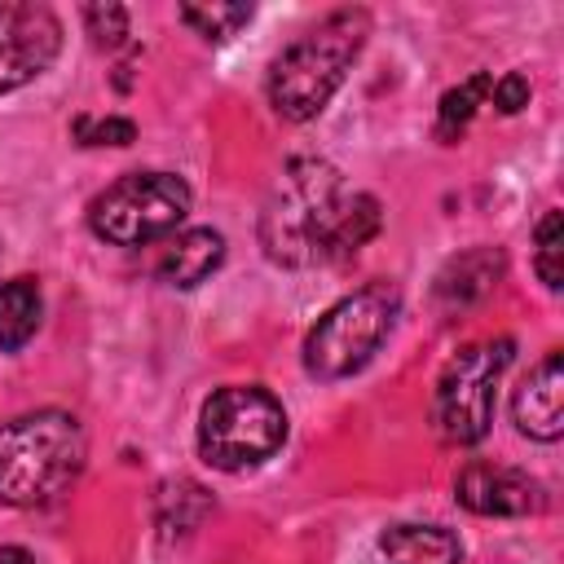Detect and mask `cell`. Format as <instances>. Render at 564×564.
I'll return each mask as SVG.
<instances>
[{"instance_id": "cell-18", "label": "cell", "mask_w": 564, "mask_h": 564, "mask_svg": "<svg viewBox=\"0 0 564 564\" xmlns=\"http://www.w3.org/2000/svg\"><path fill=\"white\" fill-rule=\"evenodd\" d=\"M203 494H207V489L194 485V480L163 485V489H159V529H163V533H189L194 520L185 516V502H194V498H203Z\"/></svg>"}, {"instance_id": "cell-12", "label": "cell", "mask_w": 564, "mask_h": 564, "mask_svg": "<svg viewBox=\"0 0 564 564\" xmlns=\"http://www.w3.org/2000/svg\"><path fill=\"white\" fill-rule=\"evenodd\" d=\"M220 260H225V238L216 229H185L163 247L154 273L167 286H198L220 269Z\"/></svg>"}, {"instance_id": "cell-9", "label": "cell", "mask_w": 564, "mask_h": 564, "mask_svg": "<svg viewBox=\"0 0 564 564\" xmlns=\"http://www.w3.org/2000/svg\"><path fill=\"white\" fill-rule=\"evenodd\" d=\"M454 498L476 516H533L546 507V489L502 463H467L454 480Z\"/></svg>"}, {"instance_id": "cell-19", "label": "cell", "mask_w": 564, "mask_h": 564, "mask_svg": "<svg viewBox=\"0 0 564 564\" xmlns=\"http://www.w3.org/2000/svg\"><path fill=\"white\" fill-rule=\"evenodd\" d=\"M70 132H75L79 145H132L137 141V123L132 119H119V115H106V119L79 115L70 123Z\"/></svg>"}, {"instance_id": "cell-7", "label": "cell", "mask_w": 564, "mask_h": 564, "mask_svg": "<svg viewBox=\"0 0 564 564\" xmlns=\"http://www.w3.org/2000/svg\"><path fill=\"white\" fill-rule=\"evenodd\" d=\"M511 339H489V344H467L449 357V366L436 379V401H432V423L445 441L454 445H476L489 436L494 423V388L502 370L511 366Z\"/></svg>"}, {"instance_id": "cell-13", "label": "cell", "mask_w": 564, "mask_h": 564, "mask_svg": "<svg viewBox=\"0 0 564 564\" xmlns=\"http://www.w3.org/2000/svg\"><path fill=\"white\" fill-rule=\"evenodd\" d=\"M379 564H463V546L441 524H392L379 538Z\"/></svg>"}, {"instance_id": "cell-15", "label": "cell", "mask_w": 564, "mask_h": 564, "mask_svg": "<svg viewBox=\"0 0 564 564\" xmlns=\"http://www.w3.org/2000/svg\"><path fill=\"white\" fill-rule=\"evenodd\" d=\"M489 88H494V75H489V70H476V75H467L458 88H449V93L441 97V106H436V137H441V141H458V137L467 132L476 106L489 97Z\"/></svg>"}, {"instance_id": "cell-2", "label": "cell", "mask_w": 564, "mask_h": 564, "mask_svg": "<svg viewBox=\"0 0 564 564\" xmlns=\"http://www.w3.org/2000/svg\"><path fill=\"white\" fill-rule=\"evenodd\" d=\"M370 35V13L366 9H335L326 13L313 31H304L295 44H286L264 79L269 106L282 119H313L326 110V101L339 93L348 66L357 62V53L366 48Z\"/></svg>"}, {"instance_id": "cell-1", "label": "cell", "mask_w": 564, "mask_h": 564, "mask_svg": "<svg viewBox=\"0 0 564 564\" xmlns=\"http://www.w3.org/2000/svg\"><path fill=\"white\" fill-rule=\"evenodd\" d=\"M379 198L352 194L326 159L295 154L260 207V247L273 264L313 269L352 256L379 234Z\"/></svg>"}, {"instance_id": "cell-3", "label": "cell", "mask_w": 564, "mask_h": 564, "mask_svg": "<svg viewBox=\"0 0 564 564\" xmlns=\"http://www.w3.org/2000/svg\"><path fill=\"white\" fill-rule=\"evenodd\" d=\"M88 436L66 410H35L0 423V502L44 507L75 485Z\"/></svg>"}, {"instance_id": "cell-11", "label": "cell", "mask_w": 564, "mask_h": 564, "mask_svg": "<svg viewBox=\"0 0 564 564\" xmlns=\"http://www.w3.org/2000/svg\"><path fill=\"white\" fill-rule=\"evenodd\" d=\"M502 269H507V260H502L498 247H471V251L454 256V260L436 273L432 295H436V304H441L445 313L467 308V304H476V300H485V295L494 291V282L502 278Z\"/></svg>"}, {"instance_id": "cell-10", "label": "cell", "mask_w": 564, "mask_h": 564, "mask_svg": "<svg viewBox=\"0 0 564 564\" xmlns=\"http://www.w3.org/2000/svg\"><path fill=\"white\" fill-rule=\"evenodd\" d=\"M511 419L529 441H560L564 432V357L546 352L516 388Z\"/></svg>"}, {"instance_id": "cell-8", "label": "cell", "mask_w": 564, "mask_h": 564, "mask_svg": "<svg viewBox=\"0 0 564 564\" xmlns=\"http://www.w3.org/2000/svg\"><path fill=\"white\" fill-rule=\"evenodd\" d=\"M62 48V22L48 4L13 0L0 4V93L40 79Z\"/></svg>"}, {"instance_id": "cell-17", "label": "cell", "mask_w": 564, "mask_h": 564, "mask_svg": "<svg viewBox=\"0 0 564 564\" xmlns=\"http://www.w3.org/2000/svg\"><path fill=\"white\" fill-rule=\"evenodd\" d=\"M181 22L194 26L203 40H229L238 26L251 22V4H181Z\"/></svg>"}, {"instance_id": "cell-14", "label": "cell", "mask_w": 564, "mask_h": 564, "mask_svg": "<svg viewBox=\"0 0 564 564\" xmlns=\"http://www.w3.org/2000/svg\"><path fill=\"white\" fill-rule=\"evenodd\" d=\"M40 313H44V300H40V282L35 278L0 282V348L18 352L35 335Z\"/></svg>"}, {"instance_id": "cell-4", "label": "cell", "mask_w": 564, "mask_h": 564, "mask_svg": "<svg viewBox=\"0 0 564 564\" xmlns=\"http://www.w3.org/2000/svg\"><path fill=\"white\" fill-rule=\"evenodd\" d=\"M286 441V410L260 383H229L203 401L198 454L216 471H247L273 458Z\"/></svg>"}, {"instance_id": "cell-16", "label": "cell", "mask_w": 564, "mask_h": 564, "mask_svg": "<svg viewBox=\"0 0 564 564\" xmlns=\"http://www.w3.org/2000/svg\"><path fill=\"white\" fill-rule=\"evenodd\" d=\"M564 216L551 207L542 220H538V229H533V269H538V278H542V286L546 291H560L564 286Z\"/></svg>"}, {"instance_id": "cell-5", "label": "cell", "mask_w": 564, "mask_h": 564, "mask_svg": "<svg viewBox=\"0 0 564 564\" xmlns=\"http://www.w3.org/2000/svg\"><path fill=\"white\" fill-rule=\"evenodd\" d=\"M397 308H401V295L388 282H370V286L344 295L304 335V370L313 379L357 375L379 352V344L388 339V330L397 322Z\"/></svg>"}, {"instance_id": "cell-22", "label": "cell", "mask_w": 564, "mask_h": 564, "mask_svg": "<svg viewBox=\"0 0 564 564\" xmlns=\"http://www.w3.org/2000/svg\"><path fill=\"white\" fill-rule=\"evenodd\" d=\"M0 564H35L26 546H0Z\"/></svg>"}, {"instance_id": "cell-20", "label": "cell", "mask_w": 564, "mask_h": 564, "mask_svg": "<svg viewBox=\"0 0 564 564\" xmlns=\"http://www.w3.org/2000/svg\"><path fill=\"white\" fill-rule=\"evenodd\" d=\"M84 26L93 35V44L101 48H119L128 40V9L123 4H84Z\"/></svg>"}, {"instance_id": "cell-21", "label": "cell", "mask_w": 564, "mask_h": 564, "mask_svg": "<svg viewBox=\"0 0 564 564\" xmlns=\"http://www.w3.org/2000/svg\"><path fill=\"white\" fill-rule=\"evenodd\" d=\"M489 97H494V106H498L502 115H516V110L529 106V79H524L520 70H511V75H502V79L489 88Z\"/></svg>"}, {"instance_id": "cell-6", "label": "cell", "mask_w": 564, "mask_h": 564, "mask_svg": "<svg viewBox=\"0 0 564 564\" xmlns=\"http://www.w3.org/2000/svg\"><path fill=\"white\" fill-rule=\"evenodd\" d=\"M189 185L176 172H128L88 203V225L115 247L172 234L189 216Z\"/></svg>"}]
</instances>
